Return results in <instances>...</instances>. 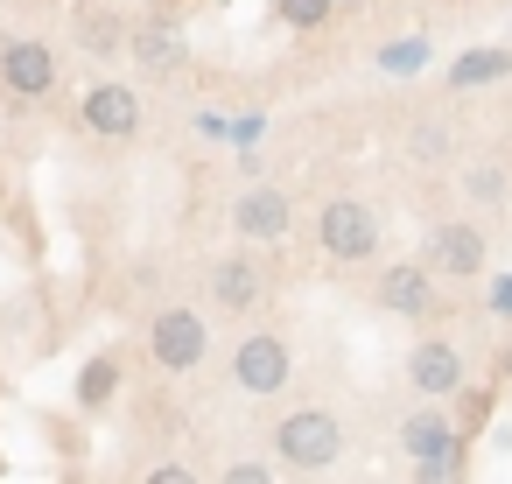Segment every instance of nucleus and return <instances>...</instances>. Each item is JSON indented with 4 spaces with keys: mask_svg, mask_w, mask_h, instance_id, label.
Listing matches in <instances>:
<instances>
[{
    "mask_svg": "<svg viewBox=\"0 0 512 484\" xmlns=\"http://www.w3.org/2000/svg\"><path fill=\"white\" fill-rule=\"evenodd\" d=\"M274 449H281V463H288V470L316 477V470H330V463L344 456V428H337L323 407H302V414H288V421H281Z\"/></svg>",
    "mask_w": 512,
    "mask_h": 484,
    "instance_id": "1",
    "label": "nucleus"
},
{
    "mask_svg": "<svg viewBox=\"0 0 512 484\" xmlns=\"http://www.w3.org/2000/svg\"><path fill=\"white\" fill-rule=\"evenodd\" d=\"M400 442H407V456H414V477L421 484H442V477H463V435L435 414V407H421V414H407V428H400Z\"/></svg>",
    "mask_w": 512,
    "mask_h": 484,
    "instance_id": "2",
    "label": "nucleus"
},
{
    "mask_svg": "<svg viewBox=\"0 0 512 484\" xmlns=\"http://www.w3.org/2000/svg\"><path fill=\"white\" fill-rule=\"evenodd\" d=\"M316 239H323L330 260H372L379 253V211L358 204V197H337V204H323Z\"/></svg>",
    "mask_w": 512,
    "mask_h": 484,
    "instance_id": "3",
    "label": "nucleus"
},
{
    "mask_svg": "<svg viewBox=\"0 0 512 484\" xmlns=\"http://www.w3.org/2000/svg\"><path fill=\"white\" fill-rule=\"evenodd\" d=\"M204 344H211V330H204L197 309H162L155 330H148V351H155V365H169V372H190V365L204 358Z\"/></svg>",
    "mask_w": 512,
    "mask_h": 484,
    "instance_id": "4",
    "label": "nucleus"
},
{
    "mask_svg": "<svg viewBox=\"0 0 512 484\" xmlns=\"http://www.w3.org/2000/svg\"><path fill=\"white\" fill-rule=\"evenodd\" d=\"M232 379H239L246 393H281V379H288V344H281L274 330L239 337V351H232Z\"/></svg>",
    "mask_w": 512,
    "mask_h": 484,
    "instance_id": "5",
    "label": "nucleus"
},
{
    "mask_svg": "<svg viewBox=\"0 0 512 484\" xmlns=\"http://www.w3.org/2000/svg\"><path fill=\"white\" fill-rule=\"evenodd\" d=\"M0 85H8L15 99H50V92H57V57H50V43H8V50H0Z\"/></svg>",
    "mask_w": 512,
    "mask_h": 484,
    "instance_id": "6",
    "label": "nucleus"
},
{
    "mask_svg": "<svg viewBox=\"0 0 512 484\" xmlns=\"http://www.w3.org/2000/svg\"><path fill=\"white\" fill-rule=\"evenodd\" d=\"M421 260H428L435 274L470 281V274H484V232H477V225H435L428 246H421Z\"/></svg>",
    "mask_w": 512,
    "mask_h": 484,
    "instance_id": "7",
    "label": "nucleus"
},
{
    "mask_svg": "<svg viewBox=\"0 0 512 484\" xmlns=\"http://www.w3.org/2000/svg\"><path fill=\"white\" fill-rule=\"evenodd\" d=\"M232 232H239V239H253V246H281V239H288V197H281V190H267V183H260V190H246V197L232 204Z\"/></svg>",
    "mask_w": 512,
    "mask_h": 484,
    "instance_id": "8",
    "label": "nucleus"
},
{
    "mask_svg": "<svg viewBox=\"0 0 512 484\" xmlns=\"http://www.w3.org/2000/svg\"><path fill=\"white\" fill-rule=\"evenodd\" d=\"M407 379H414L428 400H449V393H463V351H456L449 337H428V344H414Z\"/></svg>",
    "mask_w": 512,
    "mask_h": 484,
    "instance_id": "9",
    "label": "nucleus"
},
{
    "mask_svg": "<svg viewBox=\"0 0 512 484\" xmlns=\"http://www.w3.org/2000/svg\"><path fill=\"white\" fill-rule=\"evenodd\" d=\"M127 50H134V64H141V71H155V78H176V71H183V57H190V50H183V29H176L169 15H148V22L127 36Z\"/></svg>",
    "mask_w": 512,
    "mask_h": 484,
    "instance_id": "10",
    "label": "nucleus"
},
{
    "mask_svg": "<svg viewBox=\"0 0 512 484\" xmlns=\"http://www.w3.org/2000/svg\"><path fill=\"white\" fill-rule=\"evenodd\" d=\"M428 302H435V267H428V260H400V267L379 274V309H393V316H428Z\"/></svg>",
    "mask_w": 512,
    "mask_h": 484,
    "instance_id": "11",
    "label": "nucleus"
},
{
    "mask_svg": "<svg viewBox=\"0 0 512 484\" xmlns=\"http://www.w3.org/2000/svg\"><path fill=\"white\" fill-rule=\"evenodd\" d=\"M85 127H92L99 141H127V134L141 127V99H134L127 85H92V92H85Z\"/></svg>",
    "mask_w": 512,
    "mask_h": 484,
    "instance_id": "12",
    "label": "nucleus"
},
{
    "mask_svg": "<svg viewBox=\"0 0 512 484\" xmlns=\"http://www.w3.org/2000/svg\"><path fill=\"white\" fill-rule=\"evenodd\" d=\"M211 302L218 309H253L260 302V267L253 260H218L211 267Z\"/></svg>",
    "mask_w": 512,
    "mask_h": 484,
    "instance_id": "13",
    "label": "nucleus"
},
{
    "mask_svg": "<svg viewBox=\"0 0 512 484\" xmlns=\"http://www.w3.org/2000/svg\"><path fill=\"white\" fill-rule=\"evenodd\" d=\"M498 78H512V50H463L449 64V85L456 92H477V85H498Z\"/></svg>",
    "mask_w": 512,
    "mask_h": 484,
    "instance_id": "14",
    "label": "nucleus"
},
{
    "mask_svg": "<svg viewBox=\"0 0 512 484\" xmlns=\"http://www.w3.org/2000/svg\"><path fill=\"white\" fill-rule=\"evenodd\" d=\"M127 36H134V29H127V22H120L113 8H78V43H85L92 57H113V50H120Z\"/></svg>",
    "mask_w": 512,
    "mask_h": 484,
    "instance_id": "15",
    "label": "nucleus"
},
{
    "mask_svg": "<svg viewBox=\"0 0 512 484\" xmlns=\"http://www.w3.org/2000/svg\"><path fill=\"white\" fill-rule=\"evenodd\" d=\"M421 64H428V43H421V36H407V43H386V50H379V71H386V78H414Z\"/></svg>",
    "mask_w": 512,
    "mask_h": 484,
    "instance_id": "16",
    "label": "nucleus"
},
{
    "mask_svg": "<svg viewBox=\"0 0 512 484\" xmlns=\"http://www.w3.org/2000/svg\"><path fill=\"white\" fill-rule=\"evenodd\" d=\"M113 386H120V365H113V358H92V365L78 372V400H85V407L113 400Z\"/></svg>",
    "mask_w": 512,
    "mask_h": 484,
    "instance_id": "17",
    "label": "nucleus"
},
{
    "mask_svg": "<svg viewBox=\"0 0 512 484\" xmlns=\"http://www.w3.org/2000/svg\"><path fill=\"white\" fill-rule=\"evenodd\" d=\"M274 8H281V22H288V29H323L337 0H274Z\"/></svg>",
    "mask_w": 512,
    "mask_h": 484,
    "instance_id": "18",
    "label": "nucleus"
},
{
    "mask_svg": "<svg viewBox=\"0 0 512 484\" xmlns=\"http://www.w3.org/2000/svg\"><path fill=\"white\" fill-rule=\"evenodd\" d=\"M463 190H470L477 204H505V169H470Z\"/></svg>",
    "mask_w": 512,
    "mask_h": 484,
    "instance_id": "19",
    "label": "nucleus"
},
{
    "mask_svg": "<svg viewBox=\"0 0 512 484\" xmlns=\"http://www.w3.org/2000/svg\"><path fill=\"white\" fill-rule=\"evenodd\" d=\"M197 134H204V141H225V134H232V120H218V113H197Z\"/></svg>",
    "mask_w": 512,
    "mask_h": 484,
    "instance_id": "20",
    "label": "nucleus"
},
{
    "mask_svg": "<svg viewBox=\"0 0 512 484\" xmlns=\"http://www.w3.org/2000/svg\"><path fill=\"white\" fill-rule=\"evenodd\" d=\"M232 141H239V148H253V141H260V113H246V120H232Z\"/></svg>",
    "mask_w": 512,
    "mask_h": 484,
    "instance_id": "21",
    "label": "nucleus"
},
{
    "mask_svg": "<svg viewBox=\"0 0 512 484\" xmlns=\"http://www.w3.org/2000/svg\"><path fill=\"white\" fill-rule=\"evenodd\" d=\"M225 477H232V484H267V463H232Z\"/></svg>",
    "mask_w": 512,
    "mask_h": 484,
    "instance_id": "22",
    "label": "nucleus"
},
{
    "mask_svg": "<svg viewBox=\"0 0 512 484\" xmlns=\"http://www.w3.org/2000/svg\"><path fill=\"white\" fill-rule=\"evenodd\" d=\"M491 309H498V316H512V274H498V281H491Z\"/></svg>",
    "mask_w": 512,
    "mask_h": 484,
    "instance_id": "23",
    "label": "nucleus"
},
{
    "mask_svg": "<svg viewBox=\"0 0 512 484\" xmlns=\"http://www.w3.org/2000/svg\"><path fill=\"white\" fill-rule=\"evenodd\" d=\"M414 155H442V127H421L414 134Z\"/></svg>",
    "mask_w": 512,
    "mask_h": 484,
    "instance_id": "24",
    "label": "nucleus"
},
{
    "mask_svg": "<svg viewBox=\"0 0 512 484\" xmlns=\"http://www.w3.org/2000/svg\"><path fill=\"white\" fill-rule=\"evenodd\" d=\"M498 372H505V379H512V344H505V358H498Z\"/></svg>",
    "mask_w": 512,
    "mask_h": 484,
    "instance_id": "25",
    "label": "nucleus"
}]
</instances>
